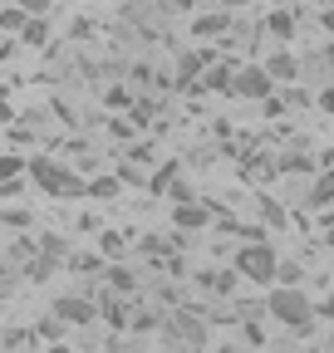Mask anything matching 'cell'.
Returning a JSON list of instances; mask_svg holds the SVG:
<instances>
[{"mask_svg":"<svg viewBox=\"0 0 334 353\" xmlns=\"http://www.w3.org/2000/svg\"><path fill=\"white\" fill-rule=\"evenodd\" d=\"M30 176H35V187L50 192V196H89V182H79V176L55 157H30Z\"/></svg>","mask_w":334,"mask_h":353,"instance_id":"cell-2","label":"cell"},{"mask_svg":"<svg viewBox=\"0 0 334 353\" xmlns=\"http://www.w3.org/2000/svg\"><path fill=\"white\" fill-rule=\"evenodd\" d=\"M128 329H157V314H133V324Z\"/></svg>","mask_w":334,"mask_h":353,"instance_id":"cell-31","label":"cell"},{"mask_svg":"<svg viewBox=\"0 0 334 353\" xmlns=\"http://www.w3.org/2000/svg\"><path fill=\"white\" fill-rule=\"evenodd\" d=\"M275 94V74L266 64H241L236 69V99H250V103H266Z\"/></svg>","mask_w":334,"mask_h":353,"instance_id":"cell-4","label":"cell"},{"mask_svg":"<svg viewBox=\"0 0 334 353\" xmlns=\"http://www.w3.org/2000/svg\"><path fill=\"white\" fill-rule=\"evenodd\" d=\"M236 280H241L236 265H231V270H202V275H197V285H202V290H212V294H222V299L236 290Z\"/></svg>","mask_w":334,"mask_h":353,"instance_id":"cell-9","label":"cell"},{"mask_svg":"<svg viewBox=\"0 0 334 353\" xmlns=\"http://www.w3.org/2000/svg\"><path fill=\"white\" fill-rule=\"evenodd\" d=\"M118 192H123V176H99V182H89V196H99V201H108Z\"/></svg>","mask_w":334,"mask_h":353,"instance_id":"cell-21","label":"cell"},{"mask_svg":"<svg viewBox=\"0 0 334 353\" xmlns=\"http://www.w3.org/2000/svg\"><path fill=\"white\" fill-rule=\"evenodd\" d=\"M280 167H285V172H315V162H310L305 152H295V157H285Z\"/></svg>","mask_w":334,"mask_h":353,"instance_id":"cell-26","label":"cell"},{"mask_svg":"<svg viewBox=\"0 0 334 353\" xmlns=\"http://www.w3.org/2000/svg\"><path fill=\"white\" fill-rule=\"evenodd\" d=\"M329 6H334V0H329Z\"/></svg>","mask_w":334,"mask_h":353,"instance_id":"cell-43","label":"cell"},{"mask_svg":"<svg viewBox=\"0 0 334 353\" xmlns=\"http://www.w3.org/2000/svg\"><path fill=\"white\" fill-rule=\"evenodd\" d=\"M222 6H226V10H236V6H246V0H222Z\"/></svg>","mask_w":334,"mask_h":353,"instance_id":"cell-39","label":"cell"},{"mask_svg":"<svg viewBox=\"0 0 334 353\" xmlns=\"http://www.w3.org/2000/svg\"><path fill=\"white\" fill-rule=\"evenodd\" d=\"M315 314H324V319H334V294H329V299H320V304H315Z\"/></svg>","mask_w":334,"mask_h":353,"instance_id":"cell-36","label":"cell"},{"mask_svg":"<svg viewBox=\"0 0 334 353\" xmlns=\"http://www.w3.org/2000/svg\"><path fill=\"white\" fill-rule=\"evenodd\" d=\"M329 201H334V167L315 176V192H310V206H329Z\"/></svg>","mask_w":334,"mask_h":353,"instance_id":"cell-18","label":"cell"},{"mask_svg":"<svg viewBox=\"0 0 334 353\" xmlns=\"http://www.w3.org/2000/svg\"><path fill=\"white\" fill-rule=\"evenodd\" d=\"M25 172H30L25 157H15V152H10V157H0V187H6V182H20Z\"/></svg>","mask_w":334,"mask_h":353,"instance_id":"cell-19","label":"cell"},{"mask_svg":"<svg viewBox=\"0 0 334 353\" xmlns=\"http://www.w3.org/2000/svg\"><path fill=\"white\" fill-rule=\"evenodd\" d=\"M118 176H123V187H138V182H143V172H138V167H128V162L118 167Z\"/></svg>","mask_w":334,"mask_h":353,"instance_id":"cell-29","label":"cell"},{"mask_svg":"<svg viewBox=\"0 0 334 353\" xmlns=\"http://www.w3.org/2000/svg\"><path fill=\"white\" fill-rule=\"evenodd\" d=\"M315 103H320V108L334 118V83H324V88H320V94H315Z\"/></svg>","mask_w":334,"mask_h":353,"instance_id":"cell-27","label":"cell"},{"mask_svg":"<svg viewBox=\"0 0 334 353\" xmlns=\"http://www.w3.org/2000/svg\"><path fill=\"white\" fill-rule=\"evenodd\" d=\"M167 196H173V201H192V187H187V182H177V187L167 192Z\"/></svg>","mask_w":334,"mask_h":353,"instance_id":"cell-33","label":"cell"},{"mask_svg":"<svg viewBox=\"0 0 334 353\" xmlns=\"http://www.w3.org/2000/svg\"><path fill=\"white\" fill-rule=\"evenodd\" d=\"M246 339H250V343H266V334H261V324H256V319H246Z\"/></svg>","mask_w":334,"mask_h":353,"instance_id":"cell-32","label":"cell"},{"mask_svg":"<svg viewBox=\"0 0 334 353\" xmlns=\"http://www.w3.org/2000/svg\"><path fill=\"white\" fill-rule=\"evenodd\" d=\"M45 353H74V348H69V343H50Z\"/></svg>","mask_w":334,"mask_h":353,"instance_id":"cell-38","label":"cell"},{"mask_svg":"<svg viewBox=\"0 0 334 353\" xmlns=\"http://www.w3.org/2000/svg\"><path fill=\"white\" fill-rule=\"evenodd\" d=\"M280 99H285L290 108H305V103H310V94H305V88H300V83H290V88H285V94H280Z\"/></svg>","mask_w":334,"mask_h":353,"instance_id":"cell-24","label":"cell"},{"mask_svg":"<svg viewBox=\"0 0 334 353\" xmlns=\"http://www.w3.org/2000/svg\"><path fill=\"white\" fill-rule=\"evenodd\" d=\"M104 255H123V236H104Z\"/></svg>","mask_w":334,"mask_h":353,"instance_id":"cell-30","label":"cell"},{"mask_svg":"<svg viewBox=\"0 0 334 353\" xmlns=\"http://www.w3.org/2000/svg\"><path fill=\"white\" fill-rule=\"evenodd\" d=\"M320 25H324V34L334 39V6H324V15H320Z\"/></svg>","mask_w":334,"mask_h":353,"instance_id":"cell-35","label":"cell"},{"mask_svg":"<svg viewBox=\"0 0 334 353\" xmlns=\"http://www.w3.org/2000/svg\"><path fill=\"white\" fill-rule=\"evenodd\" d=\"M236 69H241V64L222 54V59H212V69H206L202 83H206V88H217V94H226V99H236Z\"/></svg>","mask_w":334,"mask_h":353,"instance_id":"cell-7","label":"cell"},{"mask_svg":"<svg viewBox=\"0 0 334 353\" xmlns=\"http://www.w3.org/2000/svg\"><path fill=\"white\" fill-rule=\"evenodd\" d=\"M104 103H108V108H133L128 88H108V94H104Z\"/></svg>","mask_w":334,"mask_h":353,"instance_id":"cell-25","label":"cell"},{"mask_svg":"<svg viewBox=\"0 0 334 353\" xmlns=\"http://www.w3.org/2000/svg\"><path fill=\"white\" fill-rule=\"evenodd\" d=\"M173 6H177V10H187V6H192V0H173Z\"/></svg>","mask_w":334,"mask_h":353,"instance_id":"cell-41","label":"cell"},{"mask_svg":"<svg viewBox=\"0 0 334 353\" xmlns=\"http://www.w3.org/2000/svg\"><path fill=\"white\" fill-rule=\"evenodd\" d=\"M25 25H30V10H20V6H6V10H0V34H15V39H20Z\"/></svg>","mask_w":334,"mask_h":353,"instance_id":"cell-14","label":"cell"},{"mask_svg":"<svg viewBox=\"0 0 334 353\" xmlns=\"http://www.w3.org/2000/svg\"><path fill=\"white\" fill-rule=\"evenodd\" d=\"M167 339H177V348H202V343H206L202 314H192V309H177V314L167 319Z\"/></svg>","mask_w":334,"mask_h":353,"instance_id":"cell-5","label":"cell"},{"mask_svg":"<svg viewBox=\"0 0 334 353\" xmlns=\"http://www.w3.org/2000/svg\"><path fill=\"white\" fill-rule=\"evenodd\" d=\"M236 270H241V280H250V285H275L280 255H275L266 241H246V245L236 250Z\"/></svg>","mask_w":334,"mask_h":353,"instance_id":"cell-3","label":"cell"},{"mask_svg":"<svg viewBox=\"0 0 334 353\" xmlns=\"http://www.w3.org/2000/svg\"><path fill=\"white\" fill-rule=\"evenodd\" d=\"M266 30H271L275 39H290V34H295V10H271Z\"/></svg>","mask_w":334,"mask_h":353,"instance_id":"cell-16","label":"cell"},{"mask_svg":"<svg viewBox=\"0 0 334 353\" xmlns=\"http://www.w3.org/2000/svg\"><path fill=\"white\" fill-rule=\"evenodd\" d=\"M206 221H212V211L197 206V201H177V206H173V226H177V231H202Z\"/></svg>","mask_w":334,"mask_h":353,"instance_id":"cell-8","label":"cell"},{"mask_svg":"<svg viewBox=\"0 0 334 353\" xmlns=\"http://www.w3.org/2000/svg\"><path fill=\"white\" fill-rule=\"evenodd\" d=\"M15 6H20V10H30V15H45L55 0H15Z\"/></svg>","mask_w":334,"mask_h":353,"instance_id":"cell-28","label":"cell"},{"mask_svg":"<svg viewBox=\"0 0 334 353\" xmlns=\"http://www.w3.org/2000/svg\"><path fill=\"white\" fill-rule=\"evenodd\" d=\"M99 314L113 324V329H128L133 324V309H128V294H123V299H104L99 304Z\"/></svg>","mask_w":334,"mask_h":353,"instance_id":"cell-13","label":"cell"},{"mask_svg":"<svg viewBox=\"0 0 334 353\" xmlns=\"http://www.w3.org/2000/svg\"><path fill=\"white\" fill-rule=\"evenodd\" d=\"M266 309L275 314V324H285L295 339H310V334H315V304H310V294H300L295 285L275 290V294L266 299Z\"/></svg>","mask_w":334,"mask_h":353,"instance_id":"cell-1","label":"cell"},{"mask_svg":"<svg viewBox=\"0 0 334 353\" xmlns=\"http://www.w3.org/2000/svg\"><path fill=\"white\" fill-rule=\"evenodd\" d=\"M55 314H59L64 324L89 329V324L99 319V304H94V299H84V294H59V299H55Z\"/></svg>","mask_w":334,"mask_h":353,"instance_id":"cell-6","label":"cell"},{"mask_svg":"<svg viewBox=\"0 0 334 353\" xmlns=\"http://www.w3.org/2000/svg\"><path fill=\"white\" fill-rule=\"evenodd\" d=\"M173 353H197V348H173Z\"/></svg>","mask_w":334,"mask_h":353,"instance_id":"cell-42","label":"cell"},{"mask_svg":"<svg viewBox=\"0 0 334 353\" xmlns=\"http://www.w3.org/2000/svg\"><path fill=\"white\" fill-rule=\"evenodd\" d=\"M320 59H324V69H334V39H329V50H324Z\"/></svg>","mask_w":334,"mask_h":353,"instance_id":"cell-37","label":"cell"},{"mask_svg":"<svg viewBox=\"0 0 334 353\" xmlns=\"http://www.w3.org/2000/svg\"><path fill=\"white\" fill-rule=\"evenodd\" d=\"M226 30H231V15H226V10L197 15V20H192V34H197V39H217V34H226Z\"/></svg>","mask_w":334,"mask_h":353,"instance_id":"cell-11","label":"cell"},{"mask_svg":"<svg viewBox=\"0 0 334 353\" xmlns=\"http://www.w3.org/2000/svg\"><path fill=\"white\" fill-rule=\"evenodd\" d=\"M20 39L25 44H50V20L45 15H30V25L20 30Z\"/></svg>","mask_w":334,"mask_h":353,"instance_id":"cell-17","label":"cell"},{"mask_svg":"<svg viewBox=\"0 0 334 353\" xmlns=\"http://www.w3.org/2000/svg\"><path fill=\"white\" fill-rule=\"evenodd\" d=\"M182 182V162H162L157 172H153V182H148V192H157V196H167V192H173Z\"/></svg>","mask_w":334,"mask_h":353,"instance_id":"cell-12","label":"cell"},{"mask_svg":"<svg viewBox=\"0 0 334 353\" xmlns=\"http://www.w3.org/2000/svg\"><path fill=\"white\" fill-rule=\"evenodd\" d=\"M108 285H113L118 294H128V299L138 294V275L128 270V265H113V270H108Z\"/></svg>","mask_w":334,"mask_h":353,"instance_id":"cell-15","label":"cell"},{"mask_svg":"<svg viewBox=\"0 0 334 353\" xmlns=\"http://www.w3.org/2000/svg\"><path fill=\"white\" fill-rule=\"evenodd\" d=\"M30 221H35V216H30L25 206H10V211H6V226H10V231H25Z\"/></svg>","mask_w":334,"mask_h":353,"instance_id":"cell-22","label":"cell"},{"mask_svg":"<svg viewBox=\"0 0 334 353\" xmlns=\"http://www.w3.org/2000/svg\"><path fill=\"white\" fill-rule=\"evenodd\" d=\"M261 211H266V221H275V226H280V221H285V216H280V206H275V201H261Z\"/></svg>","mask_w":334,"mask_h":353,"instance_id":"cell-34","label":"cell"},{"mask_svg":"<svg viewBox=\"0 0 334 353\" xmlns=\"http://www.w3.org/2000/svg\"><path fill=\"white\" fill-rule=\"evenodd\" d=\"M6 118H10V103H0V123H6Z\"/></svg>","mask_w":334,"mask_h":353,"instance_id":"cell-40","label":"cell"},{"mask_svg":"<svg viewBox=\"0 0 334 353\" xmlns=\"http://www.w3.org/2000/svg\"><path fill=\"white\" fill-rule=\"evenodd\" d=\"M300 275H305V270H300L295 260H280V275H275V280H280V285H300Z\"/></svg>","mask_w":334,"mask_h":353,"instance_id":"cell-23","label":"cell"},{"mask_svg":"<svg viewBox=\"0 0 334 353\" xmlns=\"http://www.w3.org/2000/svg\"><path fill=\"white\" fill-rule=\"evenodd\" d=\"M266 69L275 74V83H295V79H300V59L290 54V50H275V54L266 59Z\"/></svg>","mask_w":334,"mask_h":353,"instance_id":"cell-10","label":"cell"},{"mask_svg":"<svg viewBox=\"0 0 334 353\" xmlns=\"http://www.w3.org/2000/svg\"><path fill=\"white\" fill-rule=\"evenodd\" d=\"M35 334L45 339V343H64V319H59V314H50V319H39V324H35Z\"/></svg>","mask_w":334,"mask_h":353,"instance_id":"cell-20","label":"cell"}]
</instances>
